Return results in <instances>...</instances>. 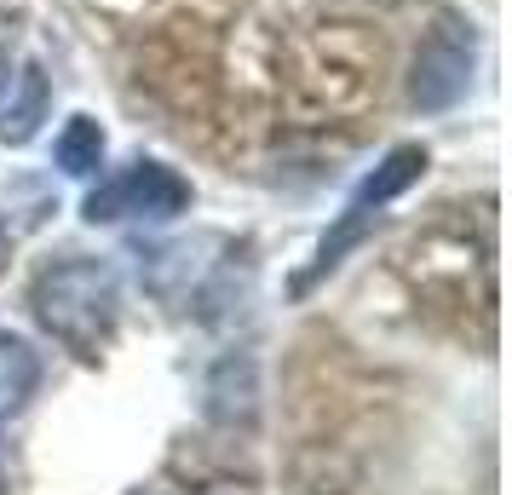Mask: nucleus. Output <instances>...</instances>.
Segmentation results:
<instances>
[{
	"instance_id": "nucleus-1",
	"label": "nucleus",
	"mask_w": 512,
	"mask_h": 495,
	"mask_svg": "<svg viewBox=\"0 0 512 495\" xmlns=\"http://www.w3.org/2000/svg\"><path fill=\"white\" fill-rule=\"evenodd\" d=\"M29 311H35V323H41L70 357L93 363V357L104 352V340L116 334V317H121L116 265L93 260V254L52 260L47 271H35V283H29Z\"/></svg>"
},
{
	"instance_id": "nucleus-2",
	"label": "nucleus",
	"mask_w": 512,
	"mask_h": 495,
	"mask_svg": "<svg viewBox=\"0 0 512 495\" xmlns=\"http://www.w3.org/2000/svg\"><path fill=\"white\" fill-rule=\"evenodd\" d=\"M472 70H478V29L466 12L438 6L432 29L415 41V58H409V104L420 116L455 110L472 93Z\"/></svg>"
},
{
	"instance_id": "nucleus-3",
	"label": "nucleus",
	"mask_w": 512,
	"mask_h": 495,
	"mask_svg": "<svg viewBox=\"0 0 512 495\" xmlns=\"http://www.w3.org/2000/svg\"><path fill=\"white\" fill-rule=\"evenodd\" d=\"M196 202V190L179 167L167 162H133L121 167L116 179H104V185L81 202V219L87 225H127V219H139V225H167V219H179L190 213Z\"/></svg>"
},
{
	"instance_id": "nucleus-4",
	"label": "nucleus",
	"mask_w": 512,
	"mask_h": 495,
	"mask_svg": "<svg viewBox=\"0 0 512 495\" xmlns=\"http://www.w3.org/2000/svg\"><path fill=\"white\" fill-rule=\"evenodd\" d=\"M420 173H426V150L420 144H397L386 162L374 167L363 185L351 190V202H346V213H369V219H380V208L392 202V196H403V190L415 185Z\"/></svg>"
},
{
	"instance_id": "nucleus-5",
	"label": "nucleus",
	"mask_w": 512,
	"mask_h": 495,
	"mask_svg": "<svg viewBox=\"0 0 512 495\" xmlns=\"http://www.w3.org/2000/svg\"><path fill=\"white\" fill-rule=\"evenodd\" d=\"M12 81H18V93L6 98V110H0V144H29L35 127L52 110V87H47V70L41 64H24Z\"/></svg>"
},
{
	"instance_id": "nucleus-6",
	"label": "nucleus",
	"mask_w": 512,
	"mask_h": 495,
	"mask_svg": "<svg viewBox=\"0 0 512 495\" xmlns=\"http://www.w3.org/2000/svg\"><path fill=\"white\" fill-rule=\"evenodd\" d=\"M41 386V352L29 346L24 334L0 329V421H12Z\"/></svg>"
},
{
	"instance_id": "nucleus-7",
	"label": "nucleus",
	"mask_w": 512,
	"mask_h": 495,
	"mask_svg": "<svg viewBox=\"0 0 512 495\" xmlns=\"http://www.w3.org/2000/svg\"><path fill=\"white\" fill-rule=\"evenodd\" d=\"M52 162H58V173H70V179H93L98 167H104V127L93 116H70L64 133L52 139Z\"/></svg>"
},
{
	"instance_id": "nucleus-8",
	"label": "nucleus",
	"mask_w": 512,
	"mask_h": 495,
	"mask_svg": "<svg viewBox=\"0 0 512 495\" xmlns=\"http://www.w3.org/2000/svg\"><path fill=\"white\" fill-rule=\"evenodd\" d=\"M6 70H12V64H6V47H0V93H6V81H12Z\"/></svg>"
},
{
	"instance_id": "nucleus-9",
	"label": "nucleus",
	"mask_w": 512,
	"mask_h": 495,
	"mask_svg": "<svg viewBox=\"0 0 512 495\" xmlns=\"http://www.w3.org/2000/svg\"><path fill=\"white\" fill-rule=\"evenodd\" d=\"M363 6H397V0H363Z\"/></svg>"
},
{
	"instance_id": "nucleus-10",
	"label": "nucleus",
	"mask_w": 512,
	"mask_h": 495,
	"mask_svg": "<svg viewBox=\"0 0 512 495\" xmlns=\"http://www.w3.org/2000/svg\"><path fill=\"white\" fill-rule=\"evenodd\" d=\"M0 490H6V478H0Z\"/></svg>"
}]
</instances>
